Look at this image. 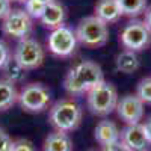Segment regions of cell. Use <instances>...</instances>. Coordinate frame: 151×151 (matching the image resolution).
<instances>
[{
    "label": "cell",
    "mask_w": 151,
    "mask_h": 151,
    "mask_svg": "<svg viewBox=\"0 0 151 151\" xmlns=\"http://www.w3.org/2000/svg\"><path fill=\"white\" fill-rule=\"evenodd\" d=\"M103 80L104 76L101 67L92 60H83L68 71L64 80V88L71 95H80L92 89Z\"/></svg>",
    "instance_id": "cell-1"
},
{
    "label": "cell",
    "mask_w": 151,
    "mask_h": 151,
    "mask_svg": "<svg viewBox=\"0 0 151 151\" xmlns=\"http://www.w3.org/2000/svg\"><path fill=\"white\" fill-rule=\"evenodd\" d=\"M83 112L77 101L71 98H65L55 103L50 109V122L56 130L60 132H73L80 125Z\"/></svg>",
    "instance_id": "cell-2"
},
{
    "label": "cell",
    "mask_w": 151,
    "mask_h": 151,
    "mask_svg": "<svg viewBox=\"0 0 151 151\" xmlns=\"http://www.w3.org/2000/svg\"><path fill=\"white\" fill-rule=\"evenodd\" d=\"M86 94H88V97H86L88 107H89V110L94 115L106 116L116 109L118 100H119L116 88L106 80H103L101 83L94 86Z\"/></svg>",
    "instance_id": "cell-3"
},
{
    "label": "cell",
    "mask_w": 151,
    "mask_h": 151,
    "mask_svg": "<svg viewBox=\"0 0 151 151\" xmlns=\"http://www.w3.org/2000/svg\"><path fill=\"white\" fill-rule=\"evenodd\" d=\"M76 36L77 41L82 42L86 47H101L109 40V29L107 24L100 20L98 17H85L79 21L77 29H76Z\"/></svg>",
    "instance_id": "cell-4"
},
{
    "label": "cell",
    "mask_w": 151,
    "mask_h": 151,
    "mask_svg": "<svg viewBox=\"0 0 151 151\" xmlns=\"http://www.w3.org/2000/svg\"><path fill=\"white\" fill-rule=\"evenodd\" d=\"M52 94L48 88L42 83H30L26 85L18 92V103L27 112H42L48 107Z\"/></svg>",
    "instance_id": "cell-5"
},
{
    "label": "cell",
    "mask_w": 151,
    "mask_h": 151,
    "mask_svg": "<svg viewBox=\"0 0 151 151\" xmlns=\"http://www.w3.org/2000/svg\"><path fill=\"white\" fill-rule=\"evenodd\" d=\"M121 44L127 48L133 50V52H139L144 50L150 41H151V30L145 24V21L141 20H132L124 26L119 35Z\"/></svg>",
    "instance_id": "cell-6"
},
{
    "label": "cell",
    "mask_w": 151,
    "mask_h": 151,
    "mask_svg": "<svg viewBox=\"0 0 151 151\" xmlns=\"http://www.w3.org/2000/svg\"><path fill=\"white\" fill-rule=\"evenodd\" d=\"M14 58L24 70H33L44 62V48L36 40L27 36L18 41L14 50Z\"/></svg>",
    "instance_id": "cell-7"
},
{
    "label": "cell",
    "mask_w": 151,
    "mask_h": 151,
    "mask_svg": "<svg viewBox=\"0 0 151 151\" xmlns=\"http://www.w3.org/2000/svg\"><path fill=\"white\" fill-rule=\"evenodd\" d=\"M47 45L53 55L60 56V58H67L76 52L77 36H76V32H73V29H70L65 24H62V26L53 29L52 33L48 35Z\"/></svg>",
    "instance_id": "cell-8"
},
{
    "label": "cell",
    "mask_w": 151,
    "mask_h": 151,
    "mask_svg": "<svg viewBox=\"0 0 151 151\" xmlns=\"http://www.w3.org/2000/svg\"><path fill=\"white\" fill-rule=\"evenodd\" d=\"M32 30V17L24 9H11L3 18V32L12 38L23 40Z\"/></svg>",
    "instance_id": "cell-9"
},
{
    "label": "cell",
    "mask_w": 151,
    "mask_h": 151,
    "mask_svg": "<svg viewBox=\"0 0 151 151\" xmlns=\"http://www.w3.org/2000/svg\"><path fill=\"white\" fill-rule=\"evenodd\" d=\"M144 101L136 94H127L118 100L116 112L125 124H137L144 118Z\"/></svg>",
    "instance_id": "cell-10"
},
{
    "label": "cell",
    "mask_w": 151,
    "mask_h": 151,
    "mask_svg": "<svg viewBox=\"0 0 151 151\" xmlns=\"http://www.w3.org/2000/svg\"><path fill=\"white\" fill-rule=\"evenodd\" d=\"M121 141L127 145L132 151H145L150 145V139L147 136L144 124H127L121 132Z\"/></svg>",
    "instance_id": "cell-11"
},
{
    "label": "cell",
    "mask_w": 151,
    "mask_h": 151,
    "mask_svg": "<svg viewBox=\"0 0 151 151\" xmlns=\"http://www.w3.org/2000/svg\"><path fill=\"white\" fill-rule=\"evenodd\" d=\"M65 8L62 6L59 2H56V0H53V2H50L44 11V14L41 15V21L45 27L48 29H56L59 26H62L65 21Z\"/></svg>",
    "instance_id": "cell-12"
},
{
    "label": "cell",
    "mask_w": 151,
    "mask_h": 151,
    "mask_svg": "<svg viewBox=\"0 0 151 151\" xmlns=\"http://www.w3.org/2000/svg\"><path fill=\"white\" fill-rule=\"evenodd\" d=\"M95 139H97L98 144H101L104 147V145H109L112 142L119 141L121 139V132L113 121L103 119V121H100L95 127Z\"/></svg>",
    "instance_id": "cell-13"
},
{
    "label": "cell",
    "mask_w": 151,
    "mask_h": 151,
    "mask_svg": "<svg viewBox=\"0 0 151 151\" xmlns=\"http://www.w3.org/2000/svg\"><path fill=\"white\" fill-rule=\"evenodd\" d=\"M121 15L122 12L116 0H98L95 5V17L103 20L106 24L118 21Z\"/></svg>",
    "instance_id": "cell-14"
},
{
    "label": "cell",
    "mask_w": 151,
    "mask_h": 151,
    "mask_svg": "<svg viewBox=\"0 0 151 151\" xmlns=\"http://www.w3.org/2000/svg\"><path fill=\"white\" fill-rule=\"evenodd\" d=\"M44 151H73V141L68 133L56 130L45 137Z\"/></svg>",
    "instance_id": "cell-15"
},
{
    "label": "cell",
    "mask_w": 151,
    "mask_h": 151,
    "mask_svg": "<svg viewBox=\"0 0 151 151\" xmlns=\"http://www.w3.org/2000/svg\"><path fill=\"white\" fill-rule=\"evenodd\" d=\"M18 101V91L14 83L0 79V110H8Z\"/></svg>",
    "instance_id": "cell-16"
},
{
    "label": "cell",
    "mask_w": 151,
    "mask_h": 151,
    "mask_svg": "<svg viewBox=\"0 0 151 151\" xmlns=\"http://www.w3.org/2000/svg\"><path fill=\"white\" fill-rule=\"evenodd\" d=\"M116 70L124 73V74H132L134 71H137L139 68V58H137L136 52L133 50H124L116 56Z\"/></svg>",
    "instance_id": "cell-17"
},
{
    "label": "cell",
    "mask_w": 151,
    "mask_h": 151,
    "mask_svg": "<svg viewBox=\"0 0 151 151\" xmlns=\"http://www.w3.org/2000/svg\"><path fill=\"white\" fill-rule=\"evenodd\" d=\"M3 77L6 80H9L11 83H21L24 82V79H26V71L27 70H24L18 62L15 60L14 56H11L8 60H6V64L3 65Z\"/></svg>",
    "instance_id": "cell-18"
},
{
    "label": "cell",
    "mask_w": 151,
    "mask_h": 151,
    "mask_svg": "<svg viewBox=\"0 0 151 151\" xmlns=\"http://www.w3.org/2000/svg\"><path fill=\"white\" fill-rule=\"evenodd\" d=\"M116 2L121 8L122 15L127 17H137L147 9V0H116Z\"/></svg>",
    "instance_id": "cell-19"
},
{
    "label": "cell",
    "mask_w": 151,
    "mask_h": 151,
    "mask_svg": "<svg viewBox=\"0 0 151 151\" xmlns=\"http://www.w3.org/2000/svg\"><path fill=\"white\" fill-rule=\"evenodd\" d=\"M47 5L48 3H44L41 0H26V2H24V11H26L32 18H41Z\"/></svg>",
    "instance_id": "cell-20"
},
{
    "label": "cell",
    "mask_w": 151,
    "mask_h": 151,
    "mask_svg": "<svg viewBox=\"0 0 151 151\" xmlns=\"http://www.w3.org/2000/svg\"><path fill=\"white\" fill-rule=\"evenodd\" d=\"M136 95L139 97L144 103L151 104V77L142 79L137 85V89H136Z\"/></svg>",
    "instance_id": "cell-21"
},
{
    "label": "cell",
    "mask_w": 151,
    "mask_h": 151,
    "mask_svg": "<svg viewBox=\"0 0 151 151\" xmlns=\"http://www.w3.org/2000/svg\"><path fill=\"white\" fill-rule=\"evenodd\" d=\"M11 151H36V148L29 139H17L12 142Z\"/></svg>",
    "instance_id": "cell-22"
},
{
    "label": "cell",
    "mask_w": 151,
    "mask_h": 151,
    "mask_svg": "<svg viewBox=\"0 0 151 151\" xmlns=\"http://www.w3.org/2000/svg\"><path fill=\"white\" fill-rule=\"evenodd\" d=\"M12 141L11 136L8 134V132L0 127V151H11V147H12Z\"/></svg>",
    "instance_id": "cell-23"
},
{
    "label": "cell",
    "mask_w": 151,
    "mask_h": 151,
    "mask_svg": "<svg viewBox=\"0 0 151 151\" xmlns=\"http://www.w3.org/2000/svg\"><path fill=\"white\" fill-rule=\"evenodd\" d=\"M103 151H132V150L119 139V141H116V142H112V144H109V145H104V150H103Z\"/></svg>",
    "instance_id": "cell-24"
},
{
    "label": "cell",
    "mask_w": 151,
    "mask_h": 151,
    "mask_svg": "<svg viewBox=\"0 0 151 151\" xmlns=\"http://www.w3.org/2000/svg\"><path fill=\"white\" fill-rule=\"evenodd\" d=\"M9 58H11V52H9L8 45L3 41H0V70L3 68V65L6 64V60Z\"/></svg>",
    "instance_id": "cell-25"
},
{
    "label": "cell",
    "mask_w": 151,
    "mask_h": 151,
    "mask_svg": "<svg viewBox=\"0 0 151 151\" xmlns=\"http://www.w3.org/2000/svg\"><path fill=\"white\" fill-rule=\"evenodd\" d=\"M11 11V0H0V18H5Z\"/></svg>",
    "instance_id": "cell-26"
},
{
    "label": "cell",
    "mask_w": 151,
    "mask_h": 151,
    "mask_svg": "<svg viewBox=\"0 0 151 151\" xmlns=\"http://www.w3.org/2000/svg\"><path fill=\"white\" fill-rule=\"evenodd\" d=\"M145 24L148 26V29L151 30V6H148L147 9H145Z\"/></svg>",
    "instance_id": "cell-27"
},
{
    "label": "cell",
    "mask_w": 151,
    "mask_h": 151,
    "mask_svg": "<svg viewBox=\"0 0 151 151\" xmlns=\"http://www.w3.org/2000/svg\"><path fill=\"white\" fill-rule=\"evenodd\" d=\"M144 127H145V132H147V136H148V139H150V144H151V116L145 121L144 124Z\"/></svg>",
    "instance_id": "cell-28"
},
{
    "label": "cell",
    "mask_w": 151,
    "mask_h": 151,
    "mask_svg": "<svg viewBox=\"0 0 151 151\" xmlns=\"http://www.w3.org/2000/svg\"><path fill=\"white\" fill-rule=\"evenodd\" d=\"M11 2H20V3H24L26 0H11Z\"/></svg>",
    "instance_id": "cell-29"
},
{
    "label": "cell",
    "mask_w": 151,
    "mask_h": 151,
    "mask_svg": "<svg viewBox=\"0 0 151 151\" xmlns=\"http://www.w3.org/2000/svg\"><path fill=\"white\" fill-rule=\"evenodd\" d=\"M41 2H44V3H50V2H53V0H41Z\"/></svg>",
    "instance_id": "cell-30"
}]
</instances>
